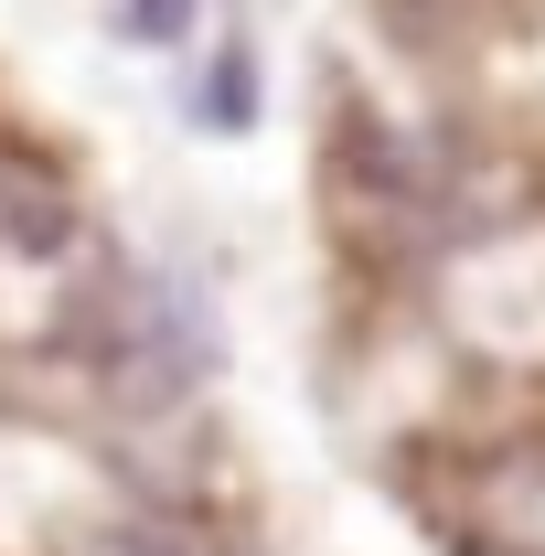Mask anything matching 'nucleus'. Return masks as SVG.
<instances>
[{"label": "nucleus", "mask_w": 545, "mask_h": 556, "mask_svg": "<svg viewBox=\"0 0 545 556\" xmlns=\"http://www.w3.org/2000/svg\"><path fill=\"white\" fill-rule=\"evenodd\" d=\"M481 535L514 556H545V460H503L481 482Z\"/></svg>", "instance_id": "obj_1"}, {"label": "nucleus", "mask_w": 545, "mask_h": 556, "mask_svg": "<svg viewBox=\"0 0 545 556\" xmlns=\"http://www.w3.org/2000/svg\"><path fill=\"white\" fill-rule=\"evenodd\" d=\"M107 556H193V546H182L172 525H129V535H118V546H107Z\"/></svg>", "instance_id": "obj_4"}, {"label": "nucleus", "mask_w": 545, "mask_h": 556, "mask_svg": "<svg viewBox=\"0 0 545 556\" xmlns=\"http://www.w3.org/2000/svg\"><path fill=\"white\" fill-rule=\"evenodd\" d=\"M54 236H65V204L33 172H0V247H54Z\"/></svg>", "instance_id": "obj_2"}, {"label": "nucleus", "mask_w": 545, "mask_h": 556, "mask_svg": "<svg viewBox=\"0 0 545 556\" xmlns=\"http://www.w3.org/2000/svg\"><path fill=\"white\" fill-rule=\"evenodd\" d=\"M118 22H129V33H150V43H172V33L193 22V0H129Z\"/></svg>", "instance_id": "obj_3"}]
</instances>
